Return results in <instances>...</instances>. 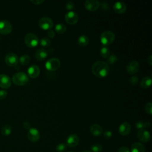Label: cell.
Listing matches in <instances>:
<instances>
[{"mask_svg":"<svg viewBox=\"0 0 152 152\" xmlns=\"http://www.w3.org/2000/svg\"><path fill=\"white\" fill-rule=\"evenodd\" d=\"M150 127V122L148 121L144 122V129H146Z\"/></svg>","mask_w":152,"mask_h":152,"instance_id":"obj_42","label":"cell"},{"mask_svg":"<svg viewBox=\"0 0 152 152\" xmlns=\"http://www.w3.org/2000/svg\"><path fill=\"white\" fill-rule=\"evenodd\" d=\"M113 8L115 12L121 14L125 12L126 10V5L124 2L118 1L114 4Z\"/></svg>","mask_w":152,"mask_h":152,"instance_id":"obj_18","label":"cell"},{"mask_svg":"<svg viewBox=\"0 0 152 152\" xmlns=\"http://www.w3.org/2000/svg\"><path fill=\"white\" fill-rule=\"evenodd\" d=\"M38 24L42 29L45 30H49L53 26V21L50 17H43L39 19Z\"/></svg>","mask_w":152,"mask_h":152,"instance_id":"obj_6","label":"cell"},{"mask_svg":"<svg viewBox=\"0 0 152 152\" xmlns=\"http://www.w3.org/2000/svg\"><path fill=\"white\" fill-rule=\"evenodd\" d=\"M103 134L104 137L105 138H106V139L110 138L112 137V132L110 131H109V130H106V131H105L103 133Z\"/></svg>","mask_w":152,"mask_h":152,"instance_id":"obj_35","label":"cell"},{"mask_svg":"<svg viewBox=\"0 0 152 152\" xmlns=\"http://www.w3.org/2000/svg\"><path fill=\"white\" fill-rule=\"evenodd\" d=\"M131 129V125L128 122H122L118 128L119 133L122 136H126L130 133Z\"/></svg>","mask_w":152,"mask_h":152,"instance_id":"obj_13","label":"cell"},{"mask_svg":"<svg viewBox=\"0 0 152 152\" xmlns=\"http://www.w3.org/2000/svg\"><path fill=\"white\" fill-rule=\"evenodd\" d=\"M140 87L142 88H147L151 86V78L149 76L144 77L140 81Z\"/></svg>","mask_w":152,"mask_h":152,"instance_id":"obj_22","label":"cell"},{"mask_svg":"<svg viewBox=\"0 0 152 152\" xmlns=\"http://www.w3.org/2000/svg\"><path fill=\"white\" fill-rule=\"evenodd\" d=\"M66 145L64 143H59L56 146V150L58 152H64L66 150Z\"/></svg>","mask_w":152,"mask_h":152,"instance_id":"obj_31","label":"cell"},{"mask_svg":"<svg viewBox=\"0 0 152 152\" xmlns=\"http://www.w3.org/2000/svg\"><path fill=\"white\" fill-rule=\"evenodd\" d=\"M100 3L98 0H87L84 2L85 8L90 11L97 10L100 7Z\"/></svg>","mask_w":152,"mask_h":152,"instance_id":"obj_12","label":"cell"},{"mask_svg":"<svg viewBox=\"0 0 152 152\" xmlns=\"http://www.w3.org/2000/svg\"><path fill=\"white\" fill-rule=\"evenodd\" d=\"M140 68L139 62L136 60L130 61L126 65V71L130 74H134L137 73Z\"/></svg>","mask_w":152,"mask_h":152,"instance_id":"obj_11","label":"cell"},{"mask_svg":"<svg viewBox=\"0 0 152 152\" xmlns=\"http://www.w3.org/2000/svg\"><path fill=\"white\" fill-rule=\"evenodd\" d=\"M23 126L26 129H29L31 128V125H30V123L27 121H25L23 123Z\"/></svg>","mask_w":152,"mask_h":152,"instance_id":"obj_38","label":"cell"},{"mask_svg":"<svg viewBox=\"0 0 152 152\" xmlns=\"http://www.w3.org/2000/svg\"><path fill=\"white\" fill-rule=\"evenodd\" d=\"M61 66V61L57 58H52L49 59L46 64V68L50 71H55L59 68Z\"/></svg>","mask_w":152,"mask_h":152,"instance_id":"obj_5","label":"cell"},{"mask_svg":"<svg viewBox=\"0 0 152 152\" xmlns=\"http://www.w3.org/2000/svg\"><path fill=\"white\" fill-rule=\"evenodd\" d=\"M137 137L140 141L142 142H147L150 140V134L147 129H143L138 131Z\"/></svg>","mask_w":152,"mask_h":152,"instance_id":"obj_14","label":"cell"},{"mask_svg":"<svg viewBox=\"0 0 152 152\" xmlns=\"http://www.w3.org/2000/svg\"><path fill=\"white\" fill-rule=\"evenodd\" d=\"M27 73L30 77L33 78H37L40 73V68L36 65H32L27 69Z\"/></svg>","mask_w":152,"mask_h":152,"instance_id":"obj_16","label":"cell"},{"mask_svg":"<svg viewBox=\"0 0 152 152\" xmlns=\"http://www.w3.org/2000/svg\"><path fill=\"white\" fill-rule=\"evenodd\" d=\"M30 2L34 5H40L45 2L44 0H30Z\"/></svg>","mask_w":152,"mask_h":152,"instance_id":"obj_40","label":"cell"},{"mask_svg":"<svg viewBox=\"0 0 152 152\" xmlns=\"http://www.w3.org/2000/svg\"><path fill=\"white\" fill-rule=\"evenodd\" d=\"M40 44L42 46H43L44 48H46V47H49L50 45L51 42L48 38L43 37L41 39V40L40 41Z\"/></svg>","mask_w":152,"mask_h":152,"instance_id":"obj_29","label":"cell"},{"mask_svg":"<svg viewBox=\"0 0 152 152\" xmlns=\"http://www.w3.org/2000/svg\"><path fill=\"white\" fill-rule=\"evenodd\" d=\"M92 72L99 78L106 77L109 72L108 64L104 61H98L95 62L91 66Z\"/></svg>","mask_w":152,"mask_h":152,"instance_id":"obj_1","label":"cell"},{"mask_svg":"<svg viewBox=\"0 0 152 152\" xmlns=\"http://www.w3.org/2000/svg\"><path fill=\"white\" fill-rule=\"evenodd\" d=\"M18 60L21 64H22L23 65H27L30 62V57L29 55H28L27 54H24L20 57Z\"/></svg>","mask_w":152,"mask_h":152,"instance_id":"obj_27","label":"cell"},{"mask_svg":"<svg viewBox=\"0 0 152 152\" xmlns=\"http://www.w3.org/2000/svg\"><path fill=\"white\" fill-rule=\"evenodd\" d=\"M12 131V128L10 125H5L1 128V134L4 136H8L11 134Z\"/></svg>","mask_w":152,"mask_h":152,"instance_id":"obj_25","label":"cell"},{"mask_svg":"<svg viewBox=\"0 0 152 152\" xmlns=\"http://www.w3.org/2000/svg\"><path fill=\"white\" fill-rule=\"evenodd\" d=\"M12 30V27L10 21L6 20L0 21V33L2 34H8Z\"/></svg>","mask_w":152,"mask_h":152,"instance_id":"obj_8","label":"cell"},{"mask_svg":"<svg viewBox=\"0 0 152 152\" xmlns=\"http://www.w3.org/2000/svg\"><path fill=\"white\" fill-rule=\"evenodd\" d=\"M55 32L52 30L50 29V30H48V37L49 38H53V37L55 36Z\"/></svg>","mask_w":152,"mask_h":152,"instance_id":"obj_41","label":"cell"},{"mask_svg":"<svg viewBox=\"0 0 152 152\" xmlns=\"http://www.w3.org/2000/svg\"><path fill=\"white\" fill-rule=\"evenodd\" d=\"M145 148L144 145L139 142H135L132 144L131 152H145Z\"/></svg>","mask_w":152,"mask_h":152,"instance_id":"obj_21","label":"cell"},{"mask_svg":"<svg viewBox=\"0 0 152 152\" xmlns=\"http://www.w3.org/2000/svg\"><path fill=\"white\" fill-rule=\"evenodd\" d=\"M38 37L32 33H27L24 37L25 44L29 48L36 47L39 43Z\"/></svg>","mask_w":152,"mask_h":152,"instance_id":"obj_4","label":"cell"},{"mask_svg":"<svg viewBox=\"0 0 152 152\" xmlns=\"http://www.w3.org/2000/svg\"><path fill=\"white\" fill-rule=\"evenodd\" d=\"M5 61L9 66H15L18 64V57L15 53L10 52L5 56Z\"/></svg>","mask_w":152,"mask_h":152,"instance_id":"obj_9","label":"cell"},{"mask_svg":"<svg viewBox=\"0 0 152 152\" xmlns=\"http://www.w3.org/2000/svg\"><path fill=\"white\" fill-rule=\"evenodd\" d=\"M68 152H74V151H68Z\"/></svg>","mask_w":152,"mask_h":152,"instance_id":"obj_45","label":"cell"},{"mask_svg":"<svg viewBox=\"0 0 152 152\" xmlns=\"http://www.w3.org/2000/svg\"><path fill=\"white\" fill-rule=\"evenodd\" d=\"M55 31L59 34H63L66 30V27L65 24L62 23H58L55 26Z\"/></svg>","mask_w":152,"mask_h":152,"instance_id":"obj_26","label":"cell"},{"mask_svg":"<svg viewBox=\"0 0 152 152\" xmlns=\"http://www.w3.org/2000/svg\"><path fill=\"white\" fill-rule=\"evenodd\" d=\"M77 42L78 45L81 46H86L88 44L89 39L86 35H81L78 37Z\"/></svg>","mask_w":152,"mask_h":152,"instance_id":"obj_23","label":"cell"},{"mask_svg":"<svg viewBox=\"0 0 152 152\" xmlns=\"http://www.w3.org/2000/svg\"><path fill=\"white\" fill-rule=\"evenodd\" d=\"M135 127L138 130L143 129H144V122L141 121L137 122L135 124Z\"/></svg>","mask_w":152,"mask_h":152,"instance_id":"obj_34","label":"cell"},{"mask_svg":"<svg viewBox=\"0 0 152 152\" xmlns=\"http://www.w3.org/2000/svg\"><path fill=\"white\" fill-rule=\"evenodd\" d=\"M66 8L67 10H72L74 8V5L72 2H68L66 4Z\"/></svg>","mask_w":152,"mask_h":152,"instance_id":"obj_37","label":"cell"},{"mask_svg":"<svg viewBox=\"0 0 152 152\" xmlns=\"http://www.w3.org/2000/svg\"><path fill=\"white\" fill-rule=\"evenodd\" d=\"M118 152H130V151L126 147H121L118 149Z\"/></svg>","mask_w":152,"mask_h":152,"instance_id":"obj_39","label":"cell"},{"mask_svg":"<svg viewBox=\"0 0 152 152\" xmlns=\"http://www.w3.org/2000/svg\"><path fill=\"white\" fill-rule=\"evenodd\" d=\"M28 139L31 142H36L40 139V132L36 128H31L27 132Z\"/></svg>","mask_w":152,"mask_h":152,"instance_id":"obj_10","label":"cell"},{"mask_svg":"<svg viewBox=\"0 0 152 152\" xmlns=\"http://www.w3.org/2000/svg\"><path fill=\"white\" fill-rule=\"evenodd\" d=\"M145 110L148 114L150 115L152 114V103L151 102H148L145 104Z\"/></svg>","mask_w":152,"mask_h":152,"instance_id":"obj_32","label":"cell"},{"mask_svg":"<svg viewBox=\"0 0 152 152\" xmlns=\"http://www.w3.org/2000/svg\"><path fill=\"white\" fill-rule=\"evenodd\" d=\"M11 80L10 77L6 74H0V87L8 88L11 86Z\"/></svg>","mask_w":152,"mask_h":152,"instance_id":"obj_17","label":"cell"},{"mask_svg":"<svg viewBox=\"0 0 152 152\" xmlns=\"http://www.w3.org/2000/svg\"><path fill=\"white\" fill-rule=\"evenodd\" d=\"M48 55V52L43 48L37 49L35 53V57L39 61H42L45 59Z\"/></svg>","mask_w":152,"mask_h":152,"instance_id":"obj_20","label":"cell"},{"mask_svg":"<svg viewBox=\"0 0 152 152\" xmlns=\"http://www.w3.org/2000/svg\"><path fill=\"white\" fill-rule=\"evenodd\" d=\"M110 53V50L109 48L107 46H103L101 48L100 50V55L103 58H106L109 56Z\"/></svg>","mask_w":152,"mask_h":152,"instance_id":"obj_24","label":"cell"},{"mask_svg":"<svg viewBox=\"0 0 152 152\" xmlns=\"http://www.w3.org/2000/svg\"><path fill=\"white\" fill-rule=\"evenodd\" d=\"M103 147L102 145L99 144H94L90 147L91 152H101L102 151Z\"/></svg>","mask_w":152,"mask_h":152,"instance_id":"obj_28","label":"cell"},{"mask_svg":"<svg viewBox=\"0 0 152 152\" xmlns=\"http://www.w3.org/2000/svg\"><path fill=\"white\" fill-rule=\"evenodd\" d=\"M90 133L95 137H99L103 134V129L99 124H93L90 128Z\"/></svg>","mask_w":152,"mask_h":152,"instance_id":"obj_19","label":"cell"},{"mask_svg":"<svg viewBox=\"0 0 152 152\" xmlns=\"http://www.w3.org/2000/svg\"><path fill=\"white\" fill-rule=\"evenodd\" d=\"M79 17L78 14L73 11H69L67 12L65 15V21L71 25L75 24L78 21Z\"/></svg>","mask_w":152,"mask_h":152,"instance_id":"obj_7","label":"cell"},{"mask_svg":"<svg viewBox=\"0 0 152 152\" xmlns=\"http://www.w3.org/2000/svg\"><path fill=\"white\" fill-rule=\"evenodd\" d=\"M7 91L4 90H0V100L4 99L7 96Z\"/></svg>","mask_w":152,"mask_h":152,"instance_id":"obj_36","label":"cell"},{"mask_svg":"<svg viewBox=\"0 0 152 152\" xmlns=\"http://www.w3.org/2000/svg\"><path fill=\"white\" fill-rule=\"evenodd\" d=\"M12 80L17 86H24L28 83V77L25 72H18L13 75Z\"/></svg>","mask_w":152,"mask_h":152,"instance_id":"obj_3","label":"cell"},{"mask_svg":"<svg viewBox=\"0 0 152 152\" xmlns=\"http://www.w3.org/2000/svg\"><path fill=\"white\" fill-rule=\"evenodd\" d=\"M138 78L136 75L132 76L129 80V82L130 84L132 86H135L138 83Z\"/></svg>","mask_w":152,"mask_h":152,"instance_id":"obj_33","label":"cell"},{"mask_svg":"<svg viewBox=\"0 0 152 152\" xmlns=\"http://www.w3.org/2000/svg\"><path fill=\"white\" fill-rule=\"evenodd\" d=\"M115 39V35L113 32L106 30L102 32L100 36V40L103 45L106 46L112 44Z\"/></svg>","mask_w":152,"mask_h":152,"instance_id":"obj_2","label":"cell"},{"mask_svg":"<svg viewBox=\"0 0 152 152\" xmlns=\"http://www.w3.org/2000/svg\"><path fill=\"white\" fill-rule=\"evenodd\" d=\"M83 152H91L90 151H88V150H86V151H83Z\"/></svg>","mask_w":152,"mask_h":152,"instance_id":"obj_44","label":"cell"},{"mask_svg":"<svg viewBox=\"0 0 152 152\" xmlns=\"http://www.w3.org/2000/svg\"><path fill=\"white\" fill-rule=\"evenodd\" d=\"M147 62L150 65H152V55H150L147 58Z\"/></svg>","mask_w":152,"mask_h":152,"instance_id":"obj_43","label":"cell"},{"mask_svg":"<svg viewBox=\"0 0 152 152\" xmlns=\"http://www.w3.org/2000/svg\"><path fill=\"white\" fill-rule=\"evenodd\" d=\"M118 56L115 54H112L111 55H109L107 61L109 64H115L118 61Z\"/></svg>","mask_w":152,"mask_h":152,"instance_id":"obj_30","label":"cell"},{"mask_svg":"<svg viewBox=\"0 0 152 152\" xmlns=\"http://www.w3.org/2000/svg\"><path fill=\"white\" fill-rule=\"evenodd\" d=\"M79 137L76 134L69 135L66 140V145L70 147H75L79 143Z\"/></svg>","mask_w":152,"mask_h":152,"instance_id":"obj_15","label":"cell"}]
</instances>
